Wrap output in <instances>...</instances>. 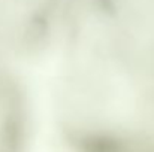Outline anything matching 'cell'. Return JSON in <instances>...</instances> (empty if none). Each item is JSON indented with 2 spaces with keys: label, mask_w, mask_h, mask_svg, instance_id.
<instances>
[{
  "label": "cell",
  "mask_w": 154,
  "mask_h": 152,
  "mask_svg": "<svg viewBox=\"0 0 154 152\" xmlns=\"http://www.w3.org/2000/svg\"><path fill=\"white\" fill-rule=\"evenodd\" d=\"M90 0H0V54L17 64L51 60Z\"/></svg>",
  "instance_id": "6da1fadb"
},
{
  "label": "cell",
  "mask_w": 154,
  "mask_h": 152,
  "mask_svg": "<svg viewBox=\"0 0 154 152\" xmlns=\"http://www.w3.org/2000/svg\"><path fill=\"white\" fill-rule=\"evenodd\" d=\"M32 103L20 64L0 54V152H30Z\"/></svg>",
  "instance_id": "3957f363"
},
{
  "label": "cell",
  "mask_w": 154,
  "mask_h": 152,
  "mask_svg": "<svg viewBox=\"0 0 154 152\" xmlns=\"http://www.w3.org/2000/svg\"><path fill=\"white\" fill-rule=\"evenodd\" d=\"M87 16L111 49L154 82V0H90Z\"/></svg>",
  "instance_id": "7a4b0ae2"
}]
</instances>
